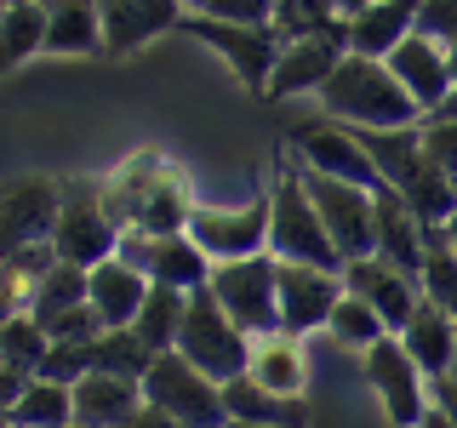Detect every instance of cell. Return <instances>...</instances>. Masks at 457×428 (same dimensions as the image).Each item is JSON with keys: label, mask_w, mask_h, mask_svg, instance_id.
<instances>
[{"label": "cell", "mask_w": 457, "mask_h": 428, "mask_svg": "<svg viewBox=\"0 0 457 428\" xmlns=\"http://www.w3.org/2000/svg\"><path fill=\"white\" fill-rule=\"evenodd\" d=\"M114 257L143 268V280L166 285V292H200V285L212 280V257L200 251L189 235H137V228H126Z\"/></svg>", "instance_id": "obj_10"}, {"label": "cell", "mask_w": 457, "mask_h": 428, "mask_svg": "<svg viewBox=\"0 0 457 428\" xmlns=\"http://www.w3.org/2000/svg\"><path fill=\"white\" fill-rule=\"evenodd\" d=\"M389 63V75L400 80V92L411 97L423 114H435L440 103H446V92H452V69H446V46L440 40H428V35H418L411 29L400 46L383 57Z\"/></svg>", "instance_id": "obj_19"}, {"label": "cell", "mask_w": 457, "mask_h": 428, "mask_svg": "<svg viewBox=\"0 0 457 428\" xmlns=\"http://www.w3.org/2000/svg\"><path fill=\"white\" fill-rule=\"evenodd\" d=\"M435 114H440V120H457V86H452V92H446V103H440Z\"/></svg>", "instance_id": "obj_48"}, {"label": "cell", "mask_w": 457, "mask_h": 428, "mask_svg": "<svg viewBox=\"0 0 457 428\" xmlns=\"http://www.w3.org/2000/svg\"><path fill=\"white\" fill-rule=\"evenodd\" d=\"M292 166L320 171V177L361 183V189H383L378 171H371V160H366V149H361V137H354L349 126L326 120V114H320V120L292 126Z\"/></svg>", "instance_id": "obj_13"}, {"label": "cell", "mask_w": 457, "mask_h": 428, "mask_svg": "<svg viewBox=\"0 0 457 428\" xmlns=\"http://www.w3.org/2000/svg\"><path fill=\"white\" fill-rule=\"evenodd\" d=\"M343 292L366 297L371 309H378V320L400 332V325L411 320V309H418L423 285L411 275H400L395 263H383V257H354V263H343Z\"/></svg>", "instance_id": "obj_18"}, {"label": "cell", "mask_w": 457, "mask_h": 428, "mask_svg": "<svg viewBox=\"0 0 457 428\" xmlns=\"http://www.w3.org/2000/svg\"><path fill=\"white\" fill-rule=\"evenodd\" d=\"M428 399H435V406L446 411V423L457 428V377H452V371H446V377H435V383H428Z\"/></svg>", "instance_id": "obj_43"}, {"label": "cell", "mask_w": 457, "mask_h": 428, "mask_svg": "<svg viewBox=\"0 0 457 428\" xmlns=\"http://www.w3.org/2000/svg\"><path fill=\"white\" fill-rule=\"evenodd\" d=\"M343 57H349V46H343V18L332 29H320V35L286 40L263 97H320V86L332 80V69L343 63Z\"/></svg>", "instance_id": "obj_15"}, {"label": "cell", "mask_w": 457, "mask_h": 428, "mask_svg": "<svg viewBox=\"0 0 457 428\" xmlns=\"http://www.w3.org/2000/svg\"><path fill=\"white\" fill-rule=\"evenodd\" d=\"M223 428H257V423H223Z\"/></svg>", "instance_id": "obj_51"}, {"label": "cell", "mask_w": 457, "mask_h": 428, "mask_svg": "<svg viewBox=\"0 0 457 428\" xmlns=\"http://www.w3.org/2000/svg\"><path fill=\"white\" fill-rule=\"evenodd\" d=\"M114 246H120V223H114L109 206H104V183L69 177L63 183V206H57V228H52L57 263L97 268L104 257H114Z\"/></svg>", "instance_id": "obj_6"}, {"label": "cell", "mask_w": 457, "mask_h": 428, "mask_svg": "<svg viewBox=\"0 0 457 428\" xmlns=\"http://www.w3.org/2000/svg\"><path fill=\"white\" fill-rule=\"evenodd\" d=\"M86 275H92V268H75V263H52L46 275L35 280V292H29L23 314H35L40 325L63 320L69 309H80V303H86Z\"/></svg>", "instance_id": "obj_31"}, {"label": "cell", "mask_w": 457, "mask_h": 428, "mask_svg": "<svg viewBox=\"0 0 457 428\" xmlns=\"http://www.w3.org/2000/svg\"><path fill=\"white\" fill-rule=\"evenodd\" d=\"M418 285H423V297L428 303H440L457 320V251L440 240V228H428V257H423V275H418Z\"/></svg>", "instance_id": "obj_35"}, {"label": "cell", "mask_w": 457, "mask_h": 428, "mask_svg": "<svg viewBox=\"0 0 457 428\" xmlns=\"http://www.w3.org/2000/svg\"><path fill=\"white\" fill-rule=\"evenodd\" d=\"M361 377L371 383V394H378V406H383V417H389V428H418L423 411L435 406V399H428V377L418 371V360L406 354V342H400L395 332L378 337V342L361 354Z\"/></svg>", "instance_id": "obj_8"}, {"label": "cell", "mask_w": 457, "mask_h": 428, "mask_svg": "<svg viewBox=\"0 0 457 428\" xmlns=\"http://www.w3.org/2000/svg\"><path fill=\"white\" fill-rule=\"evenodd\" d=\"M126 428H178V423H171V417H161L154 406H137V417L126 423Z\"/></svg>", "instance_id": "obj_44"}, {"label": "cell", "mask_w": 457, "mask_h": 428, "mask_svg": "<svg viewBox=\"0 0 457 428\" xmlns=\"http://www.w3.org/2000/svg\"><path fill=\"white\" fill-rule=\"evenodd\" d=\"M46 349H52V337H46V325H40L35 314H12V320L0 325V360H6V366H18V371H40Z\"/></svg>", "instance_id": "obj_34"}, {"label": "cell", "mask_w": 457, "mask_h": 428, "mask_svg": "<svg viewBox=\"0 0 457 428\" xmlns=\"http://www.w3.org/2000/svg\"><path fill=\"white\" fill-rule=\"evenodd\" d=\"M183 235H189L212 263L263 257L269 251V194L246 200V206H200V200H195L189 228H183Z\"/></svg>", "instance_id": "obj_9"}, {"label": "cell", "mask_w": 457, "mask_h": 428, "mask_svg": "<svg viewBox=\"0 0 457 428\" xmlns=\"http://www.w3.org/2000/svg\"><path fill=\"white\" fill-rule=\"evenodd\" d=\"M400 342H406V354L418 360V371L428 383L446 377L452 360H457V320L440 303H428V297H418V309H411V320L395 332Z\"/></svg>", "instance_id": "obj_22"}, {"label": "cell", "mask_w": 457, "mask_h": 428, "mask_svg": "<svg viewBox=\"0 0 457 428\" xmlns=\"http://www.w3.org/2000/svg\"><path fill=\"white\" fill-rule=\"evenodd\" d=\"M143 297H149V280H143V268L120 263V257H104V263L86 275V303H92V314L104 320V332H132Z\"/></svg>", "instance_id": "obj_20"}, {"label": "cell", "mask_w": 457, "mask_h": 428, "mask_svg": "<svg viewBox=\"0 0 457 428\" xmlns=\"http://www.w3.org/2000/svg\"><path fill=\"white\" fill-rule=\"evenodd\" d=\"M183 18L178 0H97V23H104V57L109 63H120V57H132L137 46H149V40L171 35Z\"/></svg>", "instance_id": "obj_16"}, {"label": "cell", "mask_w": 457, "mask_h": 428, "mask_svg": "<svg viewBox=\"0 0 457 428\" xmlns=\"http://www.w3.org/2000/svg\"><path fill=\"white\" fill-rule=\"evenodd\" d=\"M354 132V126H349ZM361 137V149H366V160L371 171H378V183L383 189H406L411 177L423 171V143H418V126H400V132H354Z\"/></svg>", "instance_id": "obj_27"}, {"label": "cell", "mask_w": 457, "mask_h": 428, "mask_svg": "<svg viewBox=\"0 0 457 428\" xmlns=\"http://www.w3.org/2000/svg\"><path fill=\"white\" fill-rule=\"evenodd\" d=\"M46 12V46L40 57H104L97 0H40Z\"/></svg>", "instance_id": "obj_24"}, {"label": "cell", "mask_w": 457, "mask_h": 428, "mask_svg": "<svg viewBox=\"0 0 457 428\" xmlns=\"http://www.w3.org/2000/svg\"><path fill=\"white\" fill-rule=\"evenodd\" d=\"M246 377L275 389L286 399H303V383H309V360H303V342L297 337H252V360H246Z\"/></svg>", "instance_id": "obj_26"}, {"label": "cell", "mask_w": 457, "mask_h": 428, "mask_svg": "<svg viewBox=\"0 0 457 428\" xmlns=\"http://www.w3.org/2000/svg\"><path fill=\"white\" fill-rule=\"evenodd\" d=\"M0 428H12V417H6V411H0Z\"/></svg>", "instance_id": "obj_52"}, {"label": "cell", "mask_w": 457, "mask_h": 428, "mask_svg": "<svg viewBox=\"0 0 457 428\" xmlns=\"http://www.w3.org/2000/svg\"><path fill=\"white\" fill-rule=\"evenodd\" d=\"M275 297H280V332L309 337L326 332L337 297H343V268H309V263H275Z\"/></svg>", "instance_id": "obj_14"}, {"label": "cell", "mask_w": 457, "mask_h": 428, "mask_svg": "<svg viewBox=\"0 0 457 428\" xmlns=\"http://www.w3.org/2000/svg\"><path fill=\"white\" fill-rule=\"evenodd\" d=\"M143 406H154L161 417H171L178 428H223V383H212L200 366H189L178 349L154 354L143 371Z\"/></svg>", "instance_id": "obj_3"}, {"label": "cell", "mask_w": 457, "mask_h": 428, "mask_svg": "<svg viewBox=\"0 0 457 428\" xmlns=\"http://www.w3.org/2000/svg\"><path fill=\"white\" fill-rule=\"evenodd\" d=\"M46 337L52 342H97V337H104V320L92 314V303H80V309H69L63 320H52Z\"/></svg>", "instance_id": "obj_40"}, {"label": "cell", "mask_w": 457, "mask_h": 428, "mask_svg": "<svg viewBox=\"0 0 457 428\" xmlns=\"http://www.w3.org/2000/svg\"><path fill=\"white\" fill-rule=\"evenodd\" d=\"M269 257L275 263H309V268H343V251L326 235L297 166H286L269 189Z\"/></svg>", "instance_id": "obj_2"}, {"label": "cell", "mask_w": 457, "mask_h": 428, "mask_svg": "<svg viewBox=\"0 0 457 428\" xmlns=\"http://www.w3.org/2000/svg\"><path fill=\"white\" fill-rule=\"evenodd\" d=\"M411 29H418V0H378V6L343 18V46H349V57H378L383 63Z\"/></svg>", "instance_id": "obj_21"}, {"label": "cell", "mask_w": 457, "mask_h": 428, "mask_svg": "<svg viewBox=\"0 0 457 428\" xmlns=\"http://www.w3.org/2000/svg\"><path fill=\"white\" fill-rule=\"evenodd\" d=\"M29 383H35V371H18V366H6V360H0V411H12V406H18Z\"/></svg>", "instance_id": "obj_42"}, {"label": "cell", "mask_w": 457, "mask_h": 428, "mask_svg": "<svg viewBox=\"0 0 457 428\" xmlns=\"http://www.w3.org/2000/svg\"><path fill=\"white\" fill-rule=\"evenodd\" d=\"M154 354L137 342V332H104L92 342V371H109V377H132L143 383V371H149Z\"/></svg>", "instance_id": "obj_36"}, {"label": "cell", "mask_w": 457, "mask_h": 428, "mask_svg": "<svg viewBox=\"0 0 457 428\" xmlns=\"http://www.w3.org/2000/svg\"><path fill=\"white\" fill-rule=\"evenodd\" d=\"M189 211H195L189 183H183L178 171L166 166L161 177H154V189L143 194V206H137L132 228H137V235H183V228H189Z\"/></svg>", "instance_id": "obj_28"}, {"label": "cell", "mask_w": 457, "mask_h": 428, "mask_svg": "<svg viewBox=\"0 0 457 428\" xmlns=\"http://www.w3.org/2000/svg\"><path fill=\"white\" fill-rule=\"evenodd\" d=\"M57 206H63V183L57 177H12L0 189V263L18 257L23 246L52 240Z\"/></svg>", "instance_id": "obj_12"}, {"label": "cell", "mask_w": 457, "mask_h": 428, "mask_svg": "<svg viewBox=\"0 0 457 428\" xmlns=\"http://www.w3.org/2000/svg\"><path fill=\"white\" fill-rule=\"evenodd\" d=\"M178 354H183L189 366H200L212 383L246 377L252 337H246V332H240V325L223 314V303L212 297V285L189 292V309H183V332H178Z\"/></svg>", "instance_id": "obj_4"}, {"label": "cell", "mask_w": 457, "mask_h": 428, "mask_svg": "<svg viewBox=\"0 0 457 428\" xmlns=\"http://www.w3.org/2000/svg\"><path fill=\"white\" fill-rule=\"evenodd\" d=\"M446 69H452V86H457V40L446 46Z\"/></svg>", "instance_id": "obj_49"}, {"label": "cell", "mask_w": 457, "mask_h": 428, "mask_svg": "<svg viewBox=\"0 0 457 428\" xmlns=\"http://www.w3.org/2000/svg\"><path fill=\"white\" fill-rule=\"evenodd\" d=\"M40 46H46V12H40V0H18V6L0 12V52H6V63L40 57Z\"/></svg>", "instance_id": "obj_33"}, {"label": "cell", "mask_w": 457, "mask_h": 428, "mask_svg": "<svg viewBox=\"0 0 457 428\" xmlns=\"http://www.w3.org/2000/svg\"><path fill=\"white\" fill-rule=\"evenodd\" d=\"M371 257L395 263L400 275L418 280L423 275V257H428V228L411 218V206L395 189L371 194Z\"/></svg>", "instance_id": "obj_17"}, {"label": "cell", "mask_w": 457, "mask_h": 428, "mask_svg": "<svg viewBox=\"0 0 457 428\" xmlns=\"http://www.w3.org/2000/svg\"><path fill=\"white\" fill-rule=\"evenodd\" d=\"M366 6H378V0H337V18H354V12H366Z\"/></svg>", "instance_id": "obj_46"}, {"label": "cell", "mask_w": 457, "mask_h": 428, "mask_svg": "<svg viewBox=\"0 0 457 428\" xmlns=\"http://www.w3.org/2000/svg\"><path fill=\"white\" fill-rule=\"evenodd\" d=\"M440 240H446V246L457 251V211H452V218H446V223H440Z\"/></svg>", "instance_id": "obj_47"}, {"label": "cell", "mask_w": 457, "mask_h": 428, "mask_svg": "<svg viewBox=\"0 0 457 428\" xmlns=\"http://www.w3.org/2000/svg\"><path fill=\"white\" fill-rule=\"evenodd\" d=\"M183 309H189V292H166V285H149V297H143L132 332L149 354H166L178 349V332H183Z\"/></svg>", "instance_id": "obj_29"}, {"label": "cell", "mask_w": 457, "mask_h": 428, "mask_svg": "<svg viewBox=\"0 0 457 428\" xmlns=\"http://www.w3.org/2000/svg\"><path fill=\"white\" fill-rule=\"evenodd\" d=\"M326 337H332V342H343L349 354H366L378 337H389V325L378 320V309H371L366 297L343 292V297H337V309H332V320H326Z\"/></svg>", "instance_id": "obj_32"}, {"label": "cell", "mask_w": 457, "mask_h": 428, "mask_svg": "<svg viewBox=\"0 0 457 428\" xmlns=\"http://www.w3.org/2000/svg\"><path fill=\"white\" fill-rule=\"evenodd\" d=\"M6 417H12V428H69L75 423V383L35 377Z\"/></svg>", "instance_id": "obj_30"}, {"label": "cell", "mask_w": 457, "mask_h": 428, "mask_svg": "<svg viewBox=\"0 0 457 428\" xmlns=\"http://www.w3.org/2000/svg\"><path fill=\"white\" fill-rule=\"evenodd\" d=\"M206 18H223V23H275V0H212Z\"/></svg>", "instance_id": "obj_41"}, {"label": "cell", "mask_w": 457, "mask_h": 428, "mask_svg": "<svg viewBox=\"0 0 457 428\" xmlns=\"http://www.w3.org/2000/svg\"><path fill=\"white\" fill-rule=\"evenodd\" d=\"M178 6H183V12H206L212 0H178Z\"/></svg>", "instance_id": "obj_50"}, {"label": "cell", "mask_w": 457, "mask_h": 428, "mask_svg": "<svg viewBox=\"0 0 457 428\" xmlns=\"http://www.w3.org/2000/svg\"><path fill=\"white\" fill-rule=\"evenodd\" d=\"M212 297L246 337L280 332V297H275V257H240V263H212Z\"/></svg>", "instance_id": "obj_7"}, {"label": "cell", "mask_w": 457, "mask_h": 428, "mask_svg": "<svg viewBox=\"0 0 457 428\" xmlns=\"http://www.w3.org/2000/svg\"><path fill=\"white\" fill-rule=\"evenodd\" d=\"M183 35H195L200 46H212L228 63V75H235L246 92L263 97L269 92V75H275V57L286 40L275 35V23H223V18H206V12H183L178 18Z\"/></svg>", "instance_id": "obj_5"}, {"label": "cell", "mask_w": 457, "mask_h": 428, "mask_svg": "<svg viewBox=\"0 0 457 428\" xmlns=\"http://www.w3.org/2000/svg\"><path fill=\"white\" fill-rule=\"evenodd\" d=\"M418 428H452V423H446V411H440V406H428V411H423V423H418Z\"/></svg>", "instance_id": "obj_45"}, {"label": "cell", "mask_w": 457, "mask_h": 428, "mask_svg": "<svg viewBox=\"0 0 457 428\" xmlns=\"http://www.w3.org/2000/svg\"><path fill=\"white\" fill-rule=\"evenodd\" d=\"M143 406V383L109 377V371H86L75 383V423L80 428H126Z\"/></svg>", "instance_id": "obj_23"}, {"label": "cell", "mask_w": 457, "mask_h": 428, "mask_svg": "<svg viewBox=\"0 0 457 428\" xmlns=\"http://www.w3.org/2000/svg\"><path fill=\"white\" fill-rule=\"evenodd\" d=\"M320 114L337 126H354V132H400V126L423 120V109L400 92L389 63H378V57H343L332 80L320 86Z\"/></svg>", "instance_id": "obj_1"}, {"label": "cell", "mask_w": 457, "mask_h": 428, "mask_svg": "<svg viewBox=\"0 0 457 428\" xmlns=\"http://www.w3.org/2000/svg\"><path fill=\"white\" fill-rule=\"evenodd\" d=\"M418 143H423V160H435V166L457 183V120L423 114V120H418Z\"/></svg>", "instance_id": "obj_38"}, {"label": "cell", "mask_w": 457, "mask_h": 428, "mask_svg": "<svg viewBox=\"0 0 457 428\" xmlns=\"http://www.w3.org/2000/svg\"><path fill=\"white\" fill-rule=\"evenodd\" d=\"M223 411L228 423H257V428H309V406L303 399H286L275 389L252 377H228L223 383Z\"/></svg>", "instance_id": "obj_25"}, {"label": "cell", "mask_w": 457, "mask_h": 428, "mask_svg": "<svg viewBox=\"0 0 457 428\" xmlns=\"http://www.w3.org/2000/svg\"><path fill=\"white\" fill-rule=\"evenodd\" d=\"M337 23V0H275V35L297 40V35H320Z\"/></svg>", "instance_id": "obj_37"}, {"label": "cell", "mask_w": 457, "mask_h": 428, "mask_svg": "<svg viewBox=\"0 0 457 428\" xmlns=\"http://www.w3.org/2000/svg\"><path fill=\"white\" fill-rule=\"evenodd\" d=\"M297 177H303V189L314 200V211H320L326 235H332V246L343 251V263L371 257V194L378 189H361V183H343V177H320V171H303V166H297Z\"/></svg>", "instance_id": "obj_11"}, {"label": "cell", "mask_w": 457, "mask_h": 428, "mask_svg": "<svg viewBox=\"0 0 457 428\" xmlns=\"http://www.w3.org/2000/svg\"><path fill=\"white\" fill-rule=\"evenodd\" d=\"M418 35L452 46L457 40V0H418Z\"/></svg>", "instance_id": "obj_39"}]
</instances>
